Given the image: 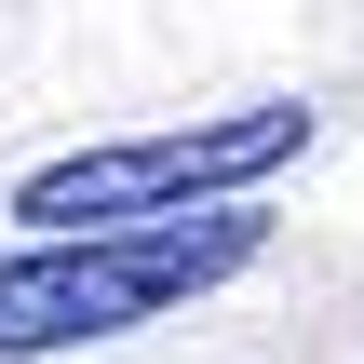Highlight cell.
Returning a JSON list of instances; mask_svg holds the SVG:
<instances>
[{
	"instance_id": "cell-1",
	"label": "cell",
	"mask_w": 364,
	"mask_h": 364,
	"mask_svg": "<svg viewBox=\"0 0 364 364\" xmlns=\"http://www.w3.org/2000/svg\"><path fill=\"white\" fill-rule=\"evenodd\" d=\"M270 257V216L257 203H203V216H149V230H68V243H27L0 257V364L27 351H81V338H135L189 297H216L230 270Z\"/></svg>"
},
{
	"instance_id": "cell-2",
	"label": "cell",
	"mask_w": 364,
	"mask_h": 364,
	"mask_svg": "<svg viewBox=\"0 0 364 364\" xmlns=\"http://www.w3.org/2000/svg\"><path fill=\"white\" fill-rule=\"evenodd\" d=\"M311 149V108L297 95H257L230 122H162V135H108V149H68L14 189V216L41 243L68 230H149V216H203V203H257V176H284Z\"/></svg>"
}]
</instances>
